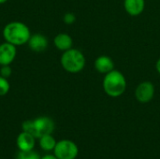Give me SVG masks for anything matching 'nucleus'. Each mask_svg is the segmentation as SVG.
Wrapping results in <instances>:
<instances>
[{"mask_svg": "<svg viewBox=\"0 0 160 159\" xmlns=\"http://www.w3.org/2000/svg\"><path fill=\"white\" fill-rule=\"evenodd\" d=\"M10 89V84L7 78H4L0 75V97L6 96Z\"/></svg>", "mask_w": 160, "mask_h": 159, "instance_id": "2eb2a0df", "label": "nucleus"}, {"mask_svg": "<svg viewBox=\"0 0 160 159\" xmlns=\"http://www.w3.org/2000/svg\"><path fill=\"white\" fill-rule=\"evenodd\" d=\"M36 140L37 138L27 132H21L17 139H16V144L19 149V151H31L34 150L36 145Z\"/></svg>", "mask_w": 160, "mask_h": 159, "instance_id": "6e6552de", "label": "nucleus"}, {"mask_svg": "<svg viewBox=\"0 0 160 159\" xmlns=\"http://www.w3.org/2000/svg\"><path fill=\"white\" fill-rule=\"evenodd\" d=\"M28 47L36 52H44L49 45V40L46 36L42 34H33L31 35L28 42Z\"/></svg>", "mask_w": 160, "mask_h": 159, "instance_id": "1a4fd4ad", "label": "nucleus"}, {"mask_svg": "<svg viewBox=\"0 0 160 159\" xmlns=\"http://www.w3.org/2000/svg\"><path fill=\"white\" fill-rule=\"evenodd\" d=\"M53 44L55 48L59 51L65 52L72 48L73 39L71 36L67 33H59L53 38Z\"/></svg>", "mask_w": 160, "mask_h": 159, "instance_id": "f8f14e48", "label": "nucleus"}, {"mask_svg": "<svg viewBox=\"0 0 160 159\" xmlns=\"http://www.w3.org/2000/svg\"><path fill=\"white\" fill-rule=\"evenodd\" d=\"M155 93H156V88L154 83L150 81H144L138 84L134 94H135V98L140 103L144 104L150 102L154 98Z\"/></svg>", "mask_w": 160, "mask_h": 159, "instance_id": "39448f33", "label": "nucleus"}, {"mask_svg": "<svg viewBox=\"0 0 160 159\" xmlns=\"http://www.w3.org/2000/svg\"><path fill=\"white\" fill-rule=\"evenodd\" d=\"M22 131L30 133V134L35 136V128H34V122H33V120H26V121H24L22 124Z\"/></svg>", "mask_w": 160, "mask_h": 159, "instance_id": "dca6fc26", "label": "nucleus"}, {"mask_svg": "<svg viewBox=\"0 0 160 159\" xmlns=\"http://www.w3.org/2000/svg\"><path fill=\"white\" fill-rule=\"evenodd\" d=\"M40 159H58L54 155H45L43 157H41Z\"/></svg>", "mask_w": 160, "mask_h": 159, "instance_id": "6ab92c4d", "label": "nucleus"}, {"mask_svg": "<svg viewBox=\"0 0 160 159\" xmlns=\"http://www.w3.org/2000/svg\"><path fill=\"white\" fill-rule=\"evenodd\" d=\"M17 54L16 46L5 41L0 44V66L10 65Z\"/></svg>", "mask_w": 160, "mask_h": 159, "instance_id": "0eeeda50", "label": "nucleus"}, {"mask_svg": "<svg viewBox=\"0 0 160 159\" xmlns=\"http://www.w3.org/2000/svg\"><path fill=\"white\" fill-rule=\"evenodd\" d=\"M127 79L125 75L117 70L113 69L111 72L104 75L102 87L106 95L111 97H119L127 90Z\"/></svg>", "mask_w": 160, "mask_h": 159, "instance_id": "f03ea898", "label": "nucleus"}, {"mask_svg": "<svg viewBox=\"0 0 160 159\" xmlns=\"http://www.w3.org/2000/svg\"><path fill=\"white\" fill-rule=\"evenodd\" d=\"M53 155L58 159H76L79 155L77 144L70 140H61L57 142Z\"/></svg>", "mask_w": 160, "mask_h": 159, "instance_id": "20e7f679", "label": "nucleus"}, {"mask_svg": "<svg viewBox=\"0 0 160 159\" xmlns=\"http://www.w3.org/2000/svg\"><path fill=\"white\" fill-rule=\"evenodd\" d=\"M95 68L100 74H107L114 69V62L108 55H100L95 60Z\"/></svg>", "mask_w": 160, "mask_h": 159, "instance_id": "9d476101", "label": "nucleus"}, {"mask_svg": "<svg viewBox=\"0 0 160 159\" xmlns=\"http://www.w3.org/2000/svg\"><path fill=\"white\" fill-rule=\"evenodd\" d=\"M12 74V69L10 67V65H7V66H1L0 68V75L4 78L8 79Z\"/></svg>", "mask_w": 160, "mask_h": 159, "instance_id": "a211bd4d", "label": "nucleus"}, {"mask_svg": "<svg viewBox=\"0 0 160 159\" xmlns=\"http://www.w3.org/2000/svg\"><path fill=\"white\" fill-rule=\"evenodd\" d=\"M156 69L158 72V74H160V58L157 61V63H156Z\"/></svg>", "mask_w": 160, "mask_h": 159, "instance_id": "aec40b11", "label": "nucleus"}, {"mask_svg": "<svg viewBox=\"0 0 160 159\" xmlns=\"http://www.w3.org/2000/svg\"><path fill=\"white\" fill-rule=\"evenodd\" d=\"M31 37L29 27L22 22H10L3 29V37L5 41L14 45L22 46L27 44Z\"/></svg>", "mask_w": 160, "mask_h": 159, "instance_id": "f257e3e1", "label": "nucleus"}, {"mask_svg": "<svg viewBox=\"0 0 160 159\" xmlns=\"http://www.w3.org/2000/svg\"><path fill=\"white\" fill-rule=\"evenodd\" d=\"M0 159H1V158H0Z\"/></svg>", "mask_w": 160, "mask_h": 159, "instance_id": "4be33fe9", "label": "nucleus"}, {"mask_svg": "<svg viewBox=\"0 0 160 159\" xmlns=\"http://www.w3.org/2000/svg\"><path fill=\"white\" fill-rule=\"evenodd\" d=\"M124 7L128 15L139 16L144 11L145 0H124Z\"/></svg>", "mask_w": 160, "mask_h": 159, "instance_id": "9b49d317", "label": "nucleus"}, {"mask_svg": "<svg viewBox=\"0 0 160 159\" xmlns=\"http://www.w3.org/2000/svg\"><path fill=\"white\" fill-rule=\"evenodd\" d=\"M63 21L66 24L71 25L76 22V15L73 12H67L63 16Z\"/></svg>", "mask_w": 160, "mask_h": 159, "instance_id": "f3484780", "label": "nucleus"}, {"mask_svg": "<svg viewBox=\"0 0 160 159\" xmlns=\"http://www.w3.org/2000/svg\"><path fill=\"white\" fill-rule=\"evenodd\" d=\"M7 1H8V0H0V5H2V4H5Z\"/></svg>", "mask_w": 160, "mask_h": 159, "instance_id": "412c9836", "label": "nucleus"}, {"mask_svg": "<svg viewBox=\"0 0 160 159\" xmlns=\"http://www.w3.org/2000/svg\"><path fill=\"white\" fill-rule=\"evenodd\" d=\"M56 143H57V142L52 134H47V135H44V136H41L40 138H38L39 147L45 152L53 151Z\"/></svg>", "mask_w": 160, "mask_h": 159, "instance_id": "ddd939ff", "label": "nucleus"}, {"mask_svg": "<svg viewBox=\"0 0 160 159\" xmlns=\"http://www.w3.org/2000/svg\"><path fill=\"white\" fill-rule=\"evenodd\" d=\"M33 122L35 128V136L37 139L47 134H52L55 128V124L53 120L48 116H39L34 119Z\"/></svg>", "mask_w": 160, "mask_h": 159, "instance_id": "423d86ee", "label": "nucleus"}, {"mask_svg": "<svg viewBox=\"0 0 160 159\" xmlns=\"http://www.w3.org/2000/svg\"><path fill=\"white\" fill-rule=\"evenodd\" d=\"M60 63L64 70L68 73H79L85 67L86 59L84 54L78 49L71 48L63 52Z\"/></svg>", "mask_w": 160, "mask_h": 159, "instance_id": "7ed1b4c3", "label": "nucleus"}, {"mask_svg": "<svg viewBox=\"0 0 160 159\" xmlns=\"http://www.w3.org/2000/svg\"><path fill=\"white\" fill-rule=\"evenodd\" d=\"M40 156L34 150L31 151H19L16 159H40Z\"/></svg>", "mask_w": 160, "mask_h": 159, "instance_id": "4468645a", "label": "nucleus"}]
</instances>
